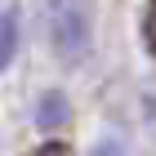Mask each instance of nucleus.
<instances>
[{
  "mask_svg": "<svg viewBox=\"0 0 156 156\" xmlns=\"http://www.w3.org/2000/svg\"><path fill=\"white\" fill-rule=\"evenodd\" d=\"M143 40H147V49L156 54V0L147 5V18H143Z\"/></svg>",
  "mask_w": 156,
  "mask_h": 156,
  "instance_id": "obj_5",
  "label": "nucleus"
},
{
  "mask_svg": "<svg viewBox=\"0 0 156 156\" xmlns=\"http://www.w3.org/2000/svg\"><path fill=\"white\" fill-rule=\"evenodd\" d=\"M31 156H67V143H58V138H49V143H40Z\"/></svg>",
  "mask_w": 156,
  "mask_h": 156,
  "instance_id": "obj_6",
  "label": "nucleus"
},
{
  "mask_svg": "<svg viewBox=\"0 0 156 156\" xmlns=\"http://www.w3.org/2000/svg\"><path fill=\"white\" fill-rule=\"evenodd\" d=\"M13 54H18V5L0 9V72L13 62Z\"/></svg>",
  "mask_w": 156,
  "mask_h": 156,
  "instance_id": "obj_3",
  "label": "nucleus"
},
{
  "mask_svg": "<svg viewBox=\"0 0 156 156\" xmlns=\"http://www.w3.org/2000/svg\"><path fill=\"white\" fill-rule=\"evenodd\" d=\"M49 49L67 67H76L89 54V5L85 0H49Z\"/></svg>",
  "mask_w": 156,
  "mask_h": 156,
  "instance_id": "obj_1",
  "label": "nucleus"
},
{
  "mask_svg": "<svg viewBox=\"0 0 156 156\" xmlns=\"http://www.w3.org/2000/svg\"><path fill=\"white\" fill-rule=\"evenodd\" d=\"M89 156H125V143H120V138H98V143L89 147Z\"/></svg>",
  "mask_w": 156,
  "mask_h": 156,
  "instance_id": "obj_4",
  "label": "nucleus"
},
{
  "mask_svg": "<svg viewBox=\"0 0 156 156\" xmlns=\"http://www.w3.org/2000/svg\"><path fill=\"white\" fill-rule=\"evenodd\" d=\"M67 116H72V112H67V98H62L58 89H49V94L36 103V125H40L45 134L62 129V125H67Z\"/></svg>",
  "mask_w": 156,
  "mask_h": 156,
  "instance_id": "obj_2",
  "label": "nucleus"
}]
</instances>
